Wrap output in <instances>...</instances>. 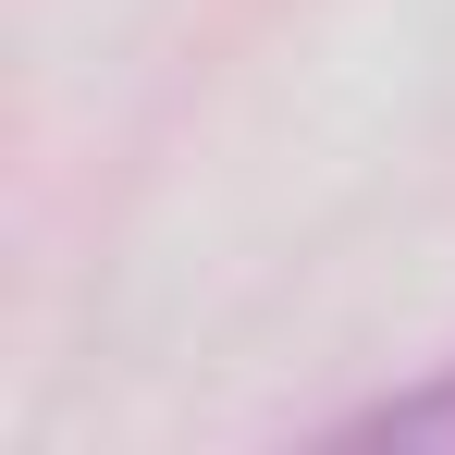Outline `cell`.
I'll use <instances>...</instances> for the list:
<instances>
[{
  "instance_id": "obj_1",
  "label": "cell",
  "mask_w": 455,
  "mask_h": 455,
  "mask_svg": "<svg viewBox=\"0 0 455 455\" xmlns=\"http://www.w3.org/2000/svg\"><path fill=\"white\" fill-rule=\"evenodd\" d=\"M345 443H455V381H431V394H394V406H370Z\"/></svg>"
}]
</instances>
